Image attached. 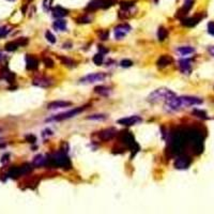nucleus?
<instances>
[{"mask_svg": "<svg viewBox=\"0 0 214 214\" xmlns=\"http://www.w3.org/2000/svg\"><path fill=\"white\" fill-rule=\"evenodd\" d=\"M45 37H46L47 41H48V42H50V43H55V42H56V37H55V35L52 34V33L50 32L49 30L46 31V33H45Z\"/></svg>", "mask_w": 214, "mask_h": 214, "instance_id": "obj_29", "label": "nucleus"}, {"mask_svg": "<svg viewBox=\"0 0 214 214\" xmlns=\"http://www.w3.org/2000/svg\"><path fill=\"white\" fill-rule=\"evenodd\" d=\"M201 17L199 16H194V17H189V18H184V20H181V24L183 26H186V27H194L195 25L200 21Z\"/></svg>", "mask_w": 214, "mask_h": 214, "instance_id": "obj_18", "label": "nucleus"}, {"mask_svg": "<svg viewBox=\"0 0 214 214\" xmlns=\"http://www.w3.org/2000/svg\"><path fill=\"white\" fill-rule=\"evenodd\" d=\"M131 26L127 25V24H121V25L117 26L115 28V37L117 40H121L127 34V33L131 31Z\"/></svg>", "mask_w": 214, "mask_h": 214, "instance_id": "obj_9", "label": "nucleus"}, {"mask_svg": "<svg viewBox=\"0 0 214 214\" xmlns=\"http://www.w3.org/2000/svg\"><path fill=\"white\" fill-rule=\"evenodd\" d=\"M172 62H174L172 57H170L169 55H163V56H161L158 58L156 64H157L158 68H165V66H168L169 64H171Z\"/></svg>", "mask_w": 214, "mask_h": 214, "instance_id": "obj_13", "label": "nucleus"}, {"mask_svg": "<svg viewBox=\"0 0 214 214\" xmlns=\"http://www.w3.org/2000/svg\"><path fill=\"white\" fill-rule=\"evenodd\" d=\"M9 1H15V0H9Z\"/></svg>", "mask_w": 214, "mask_h": 214, "instance_id": "obj_43", "label": "nucleus"}, {"mask_svg": "<svg viewBox=\"0 0 214 214\" xmlns=\"http://www.w3.org/2000/svg\"><path fill=\"white\" fill-rule=\"evenodd\" d=\"M115 135H116V130L110 127V129H106L104 131L100 132L98 133V138L103 141H107V140H110Z\"/></svg>", "mask_w": 214, "mask_h": 214, "instance_id": "obj_11", "label": "nucleus"}, {"mask_svg": "<svg viewBox=\"0 0 214 214\" xmlns=\"http://www.w3.org/2000/svg\"><path fill=\"white\" fill-rule=\"evenodd\" d=\"M158 1V0H154V2H157Z\"/></svg>", "mask_w": 214, "mask_h": 214, "instance_id": "obj_44", "label": "nucleus"}, {"mask_svg": "<svg viewBox=\"0 0 214 214\" xmlns=\"http://www.w3.org/2000/svg\"><path fill=\"white\" fill-rule=\"evenodd\" d=\"M116 2V0H103V3H102V8L103 9H107L109 7H112V4Z\"/></svg>", "mask_w": 214, "mask_h": 214, "instance_id": "obj_30", "label": "nucleus"}, {"mask_svg": "<svg viewBox=\"0 0 214 214\" xmlns=\"http://www.w3.org/2000/svg\"><path fill=\"white\" fill-rule=\"evenodd\" d=\"M193 114H194V115H196V116H197V117H199V118H203V119H207V115H206V112H203V110L195 109L194 112H193Z\"/></svg>", "mask_w": 214, "mask_h": 214, "instance_id": "obj_34", "label": "nucleus"}, {"mask_svg": "<svg viewBox=\"0 0 214 214\" xmlns=\"http://www.w3.org/2000/svg\"><path fill=\"white\" fill-rule=\"evenodd\" d=\"M192 7H193V1H192V0H187V1H185V3L183 6V9H182V11H183V13H182V14L185 15L187 12L191 10Z\"/></svg>", "mask_w": 214, "mask_h": 214, "instance_id": "obj_26", "label": "nucleus"}, {"mask_svg": "<svg viewBox=\"0 0 214 214\" xmlns=\"http://www.w3.org/2000/svg\"><path fill=\"white\" fill-rule=\"evenodd\" d=\"M70 105H72V103L66 102V101H54V102L49 103L47 107H48V109H58V108L68 107Z\"/></svg>", "mask_w": 214, "mask_h": 214, "instance_id": "obj_16", "label": "nucleus"}, {"mask_svg": "<svg viewBox=\"0 0 214 214\" xmlns=\"http://www.w3.org/2000/svg\"><path fill=\"white\" fill-rule=\"evenodd\" d=\"M52 79L47 78V77H38L33 80V85L38 86V87H43V88H47L52 85Z\"/></svg>", "mask_w": 214, "mask_h": 214, "instance_id": "obj_15", "label": "nucleus"}, {"mask_svg": "<svg viewBox=\"0 0 214 214\" xmlns=\"http://www.w3.org/2000/svg\"><path fill=\"white\" fill-rule=\"evenodd\" d=\"M133 6H134L133 1H123V2H121V8H122V10H124V11L130 10V9H131Z\"/></svg>", "mask_w": 214, "mask_h": 214, "instance_id": "obj_27", "label": "nucleus"}, {"mask_svg": "<svg viewBox=\"0 0 214 214\" xmlns=\"http://www.w3.org/2000/svg\"><path fill=\"white\" fill-rule=\"evenodd\" d=\"M175 97V92H172L171 90L167 88H160L157 90H154L152 93H150V95L148 97V102L152 103V104H155V103H160V102H166L169 98Z\"/></svg>", "mask_w": 214, "mask_h": 214, "instance_id": "obj_2", "label": "nucleus"}, {"mask_svg": "<svg viewBox=\"0 0 214 214\" xmlns=\"http://www.w3.org/2000/svg\"><path fill=\"white\" fill-rule=\"evenodd\" d=\"M45 162H46V158L44 157L43 155H38L34 157V160H33V165L34 166H42V165H45Z\"/></svg>", "mask_w": 214, "mask_h": 214, "instance_id": "obj_23", "label": "nucleus"}, {"mask_svg": "<svg viewBox=\"0 0 214 214\" xmlns=\"http://www.w3.org/2000/svg\"><path fill=\"white\" fill-rule=\"evenodd\" d=\"M208 31L210 34L214 35V21H210L208 24Z\"/></svg>", "mask_w": 214, "mask_h": 214, "instance_id": "obj_37", "label": "nucleus"}, {"mask_svg": "<svg viewBox=\"0 0 214 214\" xmlns=\"http://www.w3.org/2000/svg\"><path fill=\"white\" fill-rule=\"evenodd\" d=\"M10 29H9L8 27H6V26H3V27H0V38H4L7 37V35L10 33Z\"/></svg>", "mask_w": 214, "mask_h": 214, "instance_id": "obj_28", "label": "nucleus"}, {"mask_svg": "<svg viewBox=\"0 0 214 214\" xmlns=\"http://www.w3.org/2000/svg\"><path fill=\"white\" fill-rule=\"evenodd\" d=\"M9 156H10V155H9V154H4L3 156H2V158H1V163H2V164H4V163H6V162H8V160H9Z\"/></svg>", "mask_w": 214, "mask_h": 214, "instance_id": "obj_41", "label": "nucleus"}, {"mask_svg": "<svg viewBox=\"0 0 214 214\" xmlns=\"http://www.w3.org/2000/svg\"><path fill=\"white\" fill-rule=\"evenodd\" d=\"M103 60H104V58H103V55L101 54V52H98V54H97L93 57V62H94V64H97V66H102Z\"/></svg>", "mask_w": 214, "mask_h": 214, "instance_id": "obj_25", "label": "nucleus"}, {"mask_svg": "<svg viewBox=\"0 0 214 214\" xmlns=\"http://www.w3.org/2000/svg\"><path fill=\"white\" fill-rule=\"evenodd\" d=\"M38 66H39L38 59L34 58L33 56H31V55H27L26 56V68H27V70L33 71V70H37Z\"/></svg>", "mask_w": 214, "mask_h": 214, "instance_id": "obj_12", "label": "nucleus"}, {"mask_svg": "<svg viewBox=\"0 0 214 214\" xmlns=\"http://www.w3.org/2000/svg\"><path fill=\"white\" fill-rule=\"evenodd\" d=\"M46 166H55V167H66L69 168L71 166V162H70L69 157L66 155L63 152H58L55 153L52 156L46 158L45 162Z\"/></svg>", "mask_w": 214, "mask_h": 214, "instance_id": "obj_3", "label": "nucleus"}, {"mask_svg": "<svg viewBox=\"0 0 214 214\" xmlns=\"http://www.w3.org/2000/svg\"><path fill=\"white\" fill-rule=\"evenodd\" d=\"M26 139H27L29 143H35L37 141V138H35V136L34 135H28V136H26Z\"/></svg>", "mask_w": 214, "mask_h": 214, "instance_id": "obj_38", "label": "nucleus"}, {"mask_svg": "<svg viewBox=\"0 0 214 214\" xmlns=\"http://www.w3.org/2000/svg\"><path fill=\"white\" fill-rule=\"evenodd\" d=\"M106 78V74L104 73H92L89 74V75L85 76L79 80L80 84H93L95 81H101L103 79Z\"/></svg>", "mask_w": 214, "mask_h": 214, "instance_id": "obj_6", "label": "nucleus"}, {"mask_svg": "<svg viewBox=\"0 0 214 214\" xmlns=\"http://www.w3.org/2000/svg\"><path fill=\"white\" fill-rule=\"evenodd\" d=\"M98 35H100V39L101 40H107L108 39V31H105V30H103V31H101L100 33H98Z\"/></svg>", "mask_w": 214, "mask_h": 214, "instance_id": "obj_36", "label": "nucleus"}, {"mask_svg": "<svg viewBox=\"0 0 214 214\" xmlns=\"http://www.w3.org/2000/svg\"><path fill=\"white\" fill-rule=\"evenodd\" d=\"M203 103V100L196 97H174L165 102V109L168 112H175L185 107L199 105Z\"/></svg>", "mask_w": 214, "mask_h": 214, "instance_id": "obj_1", "label": "nucleus"}, {"mask_svg": "<svg viewBox=\"0 0 214 214\" xmlns=\"http://www.w3.org/2000/svg\"><path fill=\"white\" fill-rule=\"evenodd\" d=\"M177 52H179L181 56H186V55L193 54V52H195V49L191 46H182V47H179Z\"/></svg>", "mask_w": 214, "mask_h": 214, "instance_id": "obj_22", "label": "nucleus"}, {"mask_svg": "<svg viewBox=\"0 0 214 214\" xmlns=\"http://www.w3.org/2000/svg\"><path fill=\"white\" fill-rule=\"evenodd\" d=\"M52 0H44L43 1V7L46 11H49L50 8H52Z\"/></svg>", "mask_w": 214, "mask_h": 214, "instance_id": "obj_35", "label": "nucleus"}, {"mask_svg": "<svg viewBox=\"0 0 214 214\" xmlns=\"http://www.w3.org/2000/svg\"><path fill=\"white\" fill-rule=\"evenodd\" d=\"M141 122V118L139 116H131V117H126V118H122V119L118 120V123L121 124V125H134V124Z\"/></svg>", "mask_w": 214, "mask_h": 214, "instance_id": "obj_10", "label": "nucleus"}, {"mask_svg": "<svg viewBox=\"0 0 214 214\" xmlns=\"http://www.w3.org/2000/svg\"><path fill=\"white\" fill-rule=\"evenodd\" d=\"M94 91H95V93L102 95V97H108V95L110 94V91L112 90L108 87H105V86H97V87L94 88Z\"/></svg>", "mask_w": 214, "mask_h": 214, "instance_id": "obj_19", "label": "nucleus"}, {"mask_svg": "<svg viewBox=\"0 0 214 214\" xmlns=\"http://www.w3.org/2000/svg\"><path fill=\"white\" fill-rule=\"evenodd\" d=\"M68 13H69V12H68L66 9L62 8V7H60V6H57V7H55V8L52 9V16H54V17H56V18L64 17V16L68 15Z\"/></svg>", "mask_w": 214, "mask_h": 214, "instance_id": "obj_17", "label": "nucleus"}, {"mask_svg": "<svg viewBox=\"0 0 214 214\" xmlns=\"http://www.w3.org/2000/svg\"><path fill=\"white\" fill-rule=\"evenodd\" d=\"M52 27L58 31H64V30H66V21L63 20H58L54 21Z\"/></svg>", "mask_w": 214, "mask_h": 214, "instance_id": "obj_21", "label": "nucleus"}, {"mask_svg": "<svg viewBox=\"0 0 214 214\" xmlns=\"http://www.w3.org/2000/svg\"><path fill=\"white\" fill-rule=\"evenodd\" d=\"M179 66L182 73L184 74H189L192 71V66H191V60L189 59H181L179 61Z\"/></svg>", "mask_w": 214, "mask_h": 214, "instance_id": "obj_14", "label": "nucleus"}, {"mask_svg": "<svg viewBox=\"0 0 214 214\" xmlns=\"http://www.w3.org/2000/svg\"><path fill=\"white\" fill-rule=\"evenodd\" d=\"M27 43H28V39H26V38H20V39L16 40V41H12V42L7 43L4 48H6V50H8V52H14V50H16L18 47L25 46Z\"/></svg>", "mask_w": 214, "mask_h": 214, "instance_id": "obj_8", "label": "nucleus"}, {"mask_svg": "<svg viewBox=\"0 0 214 214\" xmlns=\"http://www.w3.org/2000/svg\"><path fill=\"white\" fill-rule=\"evenodd\" d=\"M168 35V31L165 29V28L161 27L160 29L157 30V38L160 41H164Z\"/></svg>", "mask_w": 214, "mask_h": 214, "instance_id": "obj_24", "label": "nucleus"}, {"mask_svg": "<svg viewBox=\"0 0 214 214\" xmlns=\"http://www.w3.org/2000/svg\"><path fill=\"white\" fill-rule=\"evenodd\" d=\"M192 163V160L189 155L182 154L180 156H178L177 160L175 162V167L177 169H186Z\"/></svg>", "mask_w": 214, "mask_h": 214, "instance_id": "obj_7", "label": "nucleus"}, {"mask_svg": "<svg viewBox=\"0 0 214 214\" xmlns=\"http://www.w3.org/2000/svg\"><path fill=\"white\" fill-rule=\"evenodd\" d=\"M43 61H44V64L47 66V68H54V66H55L54 60H52L50 58H48V57H46V58H44Z\"/></svg>", "mask_w": 214, "mask_h": 214, "instance_id": "obj_33", "label": "nucleus"}, {"mask_svg": "<svg viewBox=\"0 0 214 214\" xmlns=\"http://www.w3.org/2000/svg\"><path fill=\"white\" fill-rule=\"evenodd\" d=\"M90 21V17L88 16H83V17L78 18V23H89Z\"/></svg>", "mask_w": 214, "mask_h": 214, "instance_id": "obj_40", "label": "nucleus"}, {"mask_svg": "<svg viewBox=\"0 0 214 214\" xmlns=\"http://www.w3.org/2000/svg\"><path fill=\"white\" fill-rule=\"evenodd\" d=\"M120 64H121V66H123V68H130V66H133V61L130 59H123L120 62Z\"/></svg>", "mask_w": 214, "mask_h": 214, "instance_id": "obj_31", "label": "nucleus"}, {"mask_svg": "<svg viewBox=\"0 0 214 214\" xmlns=\"http://www.w3.org/2000/svg\"><path fill=\"white\" fill-rule=\"evenodd\" d=\"M86 107L87 106L74 108V109L70 110V112H63V114H60V115H58V116H55V117L50 118V119H48V121H62V120H66V119H70V118H73L77 114H80L81 112H84V110L86 109Z\"/></svg>", "mask_w": 214, "mask_h": 214, "instance_id": "obj_5", "label": "nucleus"}, {"mask_svg": "<svg viewBox=\"0 0 214 214\" xmlns=\"http://www.w3.org/2000/svg\"><path fill=\"white\" fill-rule=\"evenodd\" d=\"M61 61L63 62L64 64H66V66H72V63H74L73 60L68 59V58H61Z\"/></svg>", "mask_w": 214, "mask_h": 214, "instance_id": "obj_39", "label": "nucleus"}, {"mask_svg": "<svg viewBox=\"0 0 214 214\" xmlns=\"http://www.w3.org/2000/svg\"><path fill=\"white\" fill-rule=\"evenodd\" d=\"M209 52H210V54L214 57V46L209 47Z\"/></svg>", "mask_w": 214, "mask_h": 214, "instance_id": "obj_42", "label": "nucleus"}, {"mask_svg": "<svg viewBox=\"0 0 214 214\" xmlns=\"http://www.w3.org/2000/svg\"><path fill=\"white\" fill-rule=\"evenodd\" d=\"M30 171H31V167H30V165H28V164L18 166V167L14 166V167H12L11 169L9 170L8 177L12 178V179H16V178H20L24 175L29 174Z\"/></svg>", "mask_w": 214, "mask_h": 214, "instance_id": "obj_4", "label": "nucleus"}, {"mask_svg": "<svg viewBox=\"0 0 214 214\" xmlns=\"http://www.w3.org/2000/svg\"><path fill=\"white\" fill-rule=\"evenodd\" d=\"M87 119L89 120H105L106 119V116L105 115H92V116H90V117H88Z\"/></svg>", "mask_w": 214, "mask_h": 214, "instance_id": "obj_32", "label": "nucleus"}, {"mask_svg": "<svg viewBox=\"0 0 214 214\" xmlns=\"http://www.w3.org/2000/svg\"><path fill=\"white\" fill-rule=\"evenodd\" d=\"M102 3H103V0H92V1L88 4V7L86 8V10L95 11L98 8H102Z\"/></svg>", "mask_w": 214, "mask_h": 214, "instance_id": "obj_20", "label": "nucleus"}]
</instances>
